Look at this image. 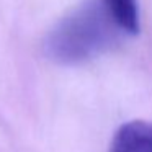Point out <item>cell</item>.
I'll use <instances>...</instances> for the list:
<instances>
[{
    "label": "cell",
    "mask_w": 152,
    "mask_h": 152,
    "mask_svg": "<svg viewBox=\"0 0 152 152\" xmlns=\"http://www.w3.org/2000/svg\"><path fill=\"white\" fill-rule=\"evenodd\" d=\"M124 38L102 0H85L51 30L44 51L59 64H80L113 49Z\"/></svg>",
    "instance_id": "obj_1"
},
{
    "label": "cell",
    "mask_w": 152,
    "mask_h": 152,
    "mask_svg": "<svg viewBox=\"0 0 152 152\" xmlns=\"http://www.w3.org/2000/svg\"><path fill=\"white\" fill-rule=\"evenodd\" d=\"M126 36H136L141 28L137 0H102Z\"/></svg>",
    "instance_id": "obj_3"
},
{
    "label": "cell",
    "mask_w": 152,
    "mask_h": 152,
    "mask_svg": "<svg viewBox=\"0 0 152 152\" xmlns=\"http://www.w3.org/2000/svg\"><path fill=\"white\" fill-rule=\"evenodd\" d=\"M110 152H152V123L134 119L113 136Z\"/></svg>",
    "instance_id": "obj_2"
}]
</instances>
